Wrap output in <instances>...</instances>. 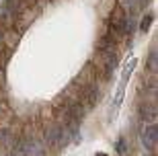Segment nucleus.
Segmentation results:
<instances>
[{
  "instance_id": "nucleus-6",
  "label": "nucleus",
  "mask_w": 158,
  "mask_h": 156,
  "mask_svg": "<svg viewBox=\"0 0 158 156\" xmlns=\"http://www.w3.org/2000/svg\"><path fill=\"white\" fill-rule=\"evenodd\" d=\"M135 4H138V0H121V8H129L131 12H134Z\"/></svg>"
},
{
  "instance_id": "nucleus-1",
  "label": "nucleus",
  "mask_w": 158,
  "mask_h": 156,
  "mask_svg": "<svg viewBox=\"0 0 158 156\" xmlns=\"http://www.w3.org/2000/svg\"><path fill=\"white\" fill-rule=\"evenodd\" d=\"M140 138H142V144L146 146V150H150V152L156 150V140H158V127H156V123H142Z\"/></svg>"
},
{
  "instance_id": "nucleus-3",
  "label": "nucleus",
  "mask_w": 158,
  "mask_h": 156,
  "mask_svg": "<svg viewBox=\"0 0 158 156\" xmlns=\"http://www.w3.org/2000/svg\"><path fill=\"white\" fill-rule=\"evenodd\" d=\"M135 64H138V60L135 58H131L127 64H125V68H123V74H121V82L119 84H127V80H129V76H131V72H134V68H135Z\"/></svg>"
},
{
  "instance_id": "nucleus-9",
  "label": "nucleus",
  "mask_w": 158,
  "mask_h": 156,
  "mask_svg": "<svg viewBox=\"0 0 158 156\" xmlns=\"http://www.w3.org/2000/svg\"><path fill=\"white\" fill-rule=\"evenodd\" d=\"M0 37H2V33H0Z\"/></svg>"
},
{
  "instance_id": "nucleus-5",
  "label": "nucleus",
  "mask_w": 158,
  "mask_h": 156,
  "mask_svg": "<svg viewBox=\"0 0 158 156\" xmlns=\"http://www.w3.org/2000/svg\"><path fill=\"white\" fill-rule=\"evenodd\" d=\"M115 150H117V154H127V146H125V140H117V144H115Z\"/></svg>"
},
{
  "instance_id": "nucleus-4",
  "label": "nucleus",
  "mask_w": 158,
  "mask_h": 156,
  "mask_svg": "<svg viewBox=\"0 0 158 156\" xmlns=\"http://www.w3.org/2000/svg\"><path fill=\"white\" fill-rule=\"evenodd\" d=\"M152 15H146V17L142 19V23H140V31H148L150 29V25H152Z\"/></svg>"
},
{
  "instance_id": "nucleus-2",
  "label": "nucleus",
  "mask_w": 158,
  "mask_h": 156,
  "mask_svg": "<svg viewBox=\"0 0 158 156\" xmlns=\"http://www.w3.org/2000/svg\"><path fill=\"white\" fill-rule=\"evenodd\" d=\"M0 43H2V47H6V49H12V47L19 43V31L17 29H6L4 33H2V37H0Z\"/></svg>"
},
{
  "instance_id": "nucleus-7",
  "label": "nucleus",
  "mask_w": 158,
  "mask_h": 156,
  "mask_svg": "<svg viewBox=\"0 0 158 156\" xmlns=\"http://www.w3.org/2000/svg\"><path fill=\"white\" fill-rule=\"evenodd\" d=\"M148 66H150V72L156 70V52L150 53V58H148Z\"/></svg>"
},
{
  "instance_id": "nucleus-8",
  "label": "nucleus",
  "mask_w": 158,
  "mask_h": 156,
  "mask_svg": "<svg viewBox=\"0 0 158 156\" xmlns=\"http://www.w3.org/2000/svg\"><path fill=\"white\" fill-rule=\"evenodd\" d=\"M97 156H107V154H103V152H99V154H97Z\"/></svg>"
}]
</instances>
